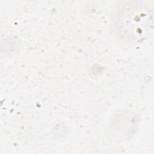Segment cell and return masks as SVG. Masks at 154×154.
I'll use <instances>...</instances> for the list:
<instances>
[{
	"mask_svg": "<svg viewBox=\"0 0 154 154\" xmlns=\"http://www.w3.org/2000/svg\"><path fill=\"white\" fill-rule=\"evenodd\" d=\"M123 10L119 19L122 33L126 38L134 41L145 37L152 25L149 8L144 5H132Z\"/></svg>",
	"mask_w": 154,
	"mask_h": 154,
	"instance_id": "obj_1",
	"label": "cell"
}]
</instances>
